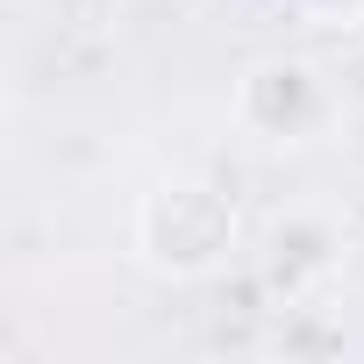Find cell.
<instances>
[{
    "mask_svg": "<svg viewBox=\"0 0 364 364\" xmlns=\"http://www.w3.org/2000/svg\"><path fill=\"white\" fill-rule=\"evenodd\" d=\"M129 236H136V257L150 272H164V279H208V272H222L243 250V215H236L222 178H208V171H164L157 186L136 193Z\"/></svg>",
    "mask_w": 364,
    "mask_h": 364,
    "instance_id": "1",
    "label": "cell"
},
{
    "mask_svg": "<svg viewBox=\"0 0 364 364\" xmlns=\"http://www.w3.org/2000/svg\"><path fill=\"white\" fill-rule=\"evenodd\" d=\"M286 8L321 29H364V0H286Z\"/></svg>",
    "mask_w": 364,
    "mask_h": 364,
    "instance_id": "3",
    "label": "cell"
},
{
    "mask_svg": "<svg viewBox=\"0 0 364 364\" xmlns=\"http://www.w3.org/2000/svg\"><path fill=\"white\" fill-rule=\"evenodd\" d=\"M229 114H236V129L257 136L264 150H307V143H321V136L343 122V93H336V79H328L314 58L272 50V58L243 65V79H236V93H229Z\"/></svg>",
    "mask_w": 364,
    "mask_h": 364,
    "instance_id": "2",
    "label": "cell"
}]
</instances>
